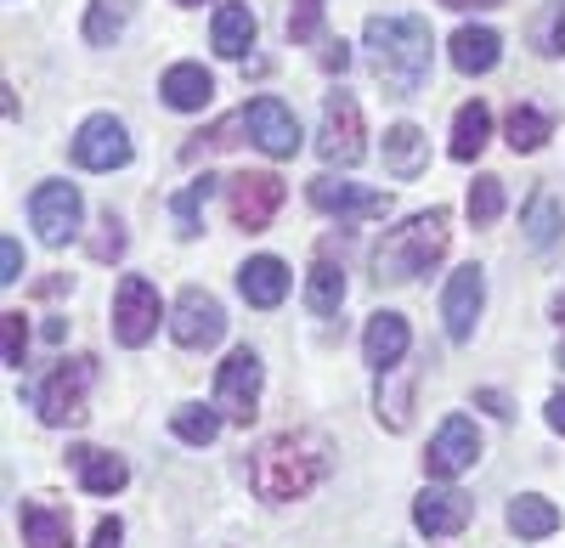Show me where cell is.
Here are the masks:
<instances>
[{
  "instance_id": "d6a6232c",
  "label": "cell",
  "mask_w": 565,
  "mask_h": 548,
  "mask_svg": "<svg viewBox=\"0 0 565 548\" xmlns=\"http://www.w3.org/2000/svg\"><path fill=\"white\" fill-rule=\"evenodd\" d=\"M210 193H215V175L204 170V175L193 181V187L170 198V215H175V233H181V238H199V209H204V198H210Z\"/></svg>"
},
{
  "instance_id": "74e56055",
  "label": "cell",
  "mask_w": 565,
  "mask_h": 548,
  "mask_svg": "<svg viewBox=\"0 0 565 548\" xmlns=\"http://www.w3.org/2000/svg\"><path fill=\"white\" fill-rule=\"evenodd\" d=\"M0 345H7V368H23V345H29L23 311H7V316H0Z\"/></svg>"
},
{
  "instance_id": "5b68a950",
  "label": "cell",
  "mask_w": 565,
  "mask_h": 548,
  "mask_svg": "<svg viewBox=\"0 0 565 548\" xmlns=\"http://www.w3.org/2000/svg\"><path fill=\"white\" fill-rule=\"evenodd\" d=\"M79 215H85V204H79L74 181H40V187L29 193V221H34L40 244H52V249L79 238Z\"/></svg>"
},
{
  "instance_id": "9c48e42d",
  "label": "cell",
  "mask_w": 565,
  "mask_h": 548,
  "mask_svg": "<svg viewBox=\"0 0 565 548\" xmlns=\"http://www.w3.org/2000/svg\"><path fill=\"white\" fill-rule=\"evenodd\" d=\"M226 209H232V226H244V233H266L271 215L282 209V181H277L271 170H244V175H232Z\"/></svg>"
},
{
  "instance_id": "f6af8a7d",
  "label": "cell",
  "mask_w": 565,
  "mask_h": 548,
  "mask_svg": "<svg viewBox=\"0 0 565 548\" xmlns=\"http://www.w3.org/2000/svg\"><path fill=\"white\" fill-rule=\"evenodd\" d=\"M548 425L565 436V390H554V401H548Z\"/></svg>"
},
{
  "instance_id": "f35d334b",
  "label": "cell",
  "mask_w": 565,
  "mask_h": 548,
  "mask_svg": "<svg viewBox=\"0 0 565 548\" xmlns=\"http://www.w3.org/2000/svg\"><path fill=\"white\" fill-rule=\"evenodd\" d=\"M97 226H103V233L90 238V255H97V260H119V255H125V233H119V215L108 209V215H103Z\"/></svg>"
},
{
  "instance_id": "ffe728a7",
  "label": "cell",
  "mask_w": 565,
  "mask_h": 548,
  "mask_svg": "<svg viewBox=\"0 0 565 548\" xmlns=\"http://www.w3.org/2000/svg\"><path fill=\"white\" fill-rule=\"evenodd\" d=\"M407 345H413V334H407V316H396V311H380L367 323V334H362V356L373 362V368H396V362L407 356Z\"/></svg>"
},
{
  "instance_id": "b9f144b4",
  "label": "cell",
  "mask_w": 565,
  "mask_h": 548,
  "mask_svg": "<svg viewBox=\"0 0 565 548\" xmlns=\"http://www.w3.org/2000/svg\"><path fill=\"white\" fill-rule=\"evenodd\" d=\"M119 542H125V526L119 520H103L97 537H90V548H119Z\"/></svg>"
},
{
  "instance_id": "484cf974",
  "label": "cell",
  "mask_w": 565,
  "mask_h": 548,
  "mask_svg": "<svg viewBox=\"0 0 565 548\" xmlns=\"http://www.w3.org/2000/svg\"><path fill=\"white\" fill-rule=\"evenodd\" d=\"M559 226H565V209L554 204V193H532L526 215H521V233L532 249H554L559 244Z\"/></svg>"
},
{
  "instance_id": "f546056e",
  "label": "cell",
  "mask_w": 565,
  "mask_h": 548,
  "mask_svg": "<svg viewBox=\"0 0 565 548\" xmlns=\"http://www.w3.org/2000/svg\"><path fill=\"white\" fill-rule=\"evenodd\" d=\"M509 526L514 531H521V537H554L559 531V509L548 504V497H514V504H509Z\"/></svg>"
},
{
  "instance_id": "e575fe53",
  "label": "cell",
  "mask_w": 565,
  "mask_h": 548,
  "mask_svg": "<svg viewBox=\"0 0 565 548\" xmlns=\"http://www.w3.org/2000/svg\"><path fill=\"white\" fill-rule=\"evenodd\" d=\"M244 125H249L244 114H232V119L210 125V130L199 136V142H186V148H181V159L193 164V159H204V153H221V148H232V142H238V130H244Z\"/></svg>"
},
{
  "instance_id": "d6986e66",
  "label": "cell",
  "mask_w": 565,
  "mask_h": 548,
  "mask_svg": "<svg viewBox=\"0 0 565 548\" xmlns=\"http://www.w3.org/2000/svg\"><path fill=\"white\" fill-rule=\"evenodd\" d=\"M238 289L255 311H271V305H282V294H289V266H282L277 255H255L238 271Z\"/></svg>"
},
{
  "instance_id": "60d3db41",
  "label": "cell",
  "mask_w": 565,
  "mask_h": 548,
  "mask_svg": "<svg viewBox=\"0 0 565 548\" xmlns=\"http://www.w3.org/2000/svg\"><path fill=\"white\" fill-rule=\"evenodd\" d=\"M322 68H328V74H345V68H351V52H345V40H328V52H322Z\"/></svg>"
},
{
  "instance_id": "ab89813d",
  "label": "cell",
  "mask_w": 565,
  "mask_h": 548,
  "mask_svg": "<svg viewBox=\"0 0 565 548\" xmlns=\"http://www.w3.org/2000/svg\"><path fill=\"white\" fill-rule=\"evenodd\" d=\"M23 278V249H18V238H7L0 244V283H18Z\"/></svg>"
},
{
  "instance_id": "5bb4252c",
  "label": "cell",
  "mask_w": 565,
  "mask_h": 548,
  "mask_svg": "<svg viewBox=\"0 0 565 548\" xmlns=\"http://www.w3.org/2000/svg\"><path fill=\"white\" fill-rule=\"evenodd\" d=\"M469 520H476V497H463L452 486H424L418 492V504H413V526L424 537H452L463 531Z\"/></svg>"
},
{
  "instance_id": "1f68e13d",
  "label": "cell",
  "mask_w": 565,
  "mask_h": 548,
  "mask_svg": "<svg viewBox=\"0 0 565 548\" xmlns=\"http://www.w3.org/2000/svg\"><path fill=\"white\" fill-rule=\"evenodd\" d=\"M548 136H554V119L548 114H537V108H514L509 114V148L514 153H537Z\"/></svg>"
},
{
  "instance_id": "8992f818",
  "label": "cell",
  "mask_w": 565,
  "mask_h": 548,
  "mask_svg": "<svg viewBox=\"0 0 565 548\" xmlns=\"http://www.w3.org/2000/svg\"><path fill=\"white\" fill-rule=\"evenodd\" d=\"M362 108H356V97L351 90H328L322 97V130H317V153L328 159V164H356L362 159Z\"/></svg>"
},
{
  "instance_id": "d590c367",
  "label": "cell",
  "mask_w": 565,
  "mask_h": 548,
  "mask_svg": "<svg viewBox=\"0 0 565 548\" xmlns=\"http://www.w3.org/2000/svg\"><path fill=\"white\" fill-rule=\"evenodd\" d=\"M532 34H537V52L543 57H559L565 52V0H548V12L532 23Z\"/></svg>"
},
{
  "instance_id": "30bf717a",
  "label": "cell",
  "mask_w": 565,
  "mask_h": 548,
  "mask_svg": "<svg viewBox=\"0 0 565 548\" xmlns=\"http://www.w3.org/2000/svg\"><path fill=\"white\" fill-rule=\"evenodd\" d=\"M170 334H175L181 351H210V345H221V334H226V311H221V300H215L210 289H186V294L175 300Z\"/></svg>"
},
{
  "instance_id": "4fadbf2b",
  "label": "cell",
  "mask_w": 565,
  "mask_h": 548,
  "mask_svg": "<svg viewBox=\"0 0 565 548\" xmlns=\"http://www.w3.org/2000/svg\"><path fill=\"white\" fill-rule=\"evenodd\" d=\"M244 119H249V136H255L260 153H271V159H295V153H300V119H295L289 103L255 97V103L244 108Z\"/></svg>"
},
{
  "instance_id": "ba28073f",
  "label": "cell",
  "mask_w": 565,
  "mask_h": 548,
  "mask_svg": "<svg viewBox=\"0 0 565 548\" xmlns=\"http://www.w3.org/2000/svg\"><path fill=\"white\" fill-rule=\"evenodd\" d=\"M159 316H164V305L148 278H119V294H114V340L119 345H130V351L148 345L159 334Z\"/></svg>"
},
{
  "instance_id": "6da1fadb",
  "label": "cell",
  "mask_w": 565,
  "mask_h": 548,
  "mask_svg": "<svg viewBox=\"0 0 565 548\" xmlns=\"http://www.w3.org/2000/svg\"><path fill=\"white\" fill-rule=\"evenodd\" d=\"M328 441L317 430H282V436H266L255 447V464H249V481L266 504H295L306 497L322 475H328Z\"/></svg>"
},
{
  "instance_id": "277c9868",
  "label": "cell",
  "mask_w": 565,
  "mask_h": 548,
  "mask_svg": "<svg viewBox=\"0 0 565 548\" xmlns=\"http://www.w3.org/2000/svg\"><path fill=\"white\" fill-rule=\"evenodd\" d=\"M90 379H97V362L90 356H68V362H57L52 368V379L40 385V419L45 425H79L85 419V390H90Z\"/></svg>"
},
{
  "instance_id": "c3c4849f",
  "label": "cell",
  "mask_w": 565,
  "mask_h": 548,
  "mask_svg": "<svg viewBox=\"0 0 565 548\" xmlns=\"http://www.w3.org/2000/svg\"><path fill=\"white\" fill-rule=\"evenodd\" d=\"M559 362H565V340H559Z\"/></svg>"
},
{
  "instance_id": "83f0119b",
  "label": "cell",
  "mask_w": 565,
  "mask_h": 548,
  "mask_svg": "<svg viewBox=\"0 0 565 548\" xmlns=\"http://www.w3.org/2000/svg\"><path fill=\"white\" fill-rule=\"evenodd\" d=\"M340 300H345V271L322 255V260L311 266V278H306V305H311L317 316H334Z\"/></svg>"
},
{
  "instance_id": "836d02e7",
  "label": "cell",
  "mask_w": 565,
  "mask_h": 548,
  "mask_svg": "<svg viewBox=\"0 0 565 548\" xmlns=\"http://www.w3.org/2000/svg\"><path fill=\"white\" fill-rule=\"evenodd\" d=\"M498 215H503V175H476V187H469V221L492 226Z\"/></svg>"
},
{
  "instance_id": "8d00e7d4",
  "label": "cell",
  "mask_w": 565,
  "mask_h": 548,
  "mask_svg": "<svg viewBox=\"0 0 565 548\" xmlns=\"http://www.w3.org/2000/svg\"><path fill=\"white\" fill-rule=\"evenodd\" d=\"M317 29H322V0H295V12H289V40L306 45V40H317Z\"/></svg>"
},
{
  "instance_id": "4316f807",
  "label": "cell",
  "mask_w": 565,
  "mask_h": 548,
  "mask_svg": "<svg viewBox=\"0 0 565 548\" xmlns=\"http://www.w3.org/2000/svg\"><path fill=\"white\" fill-rule=\"evenodd\" d=\"M380 419L391 430H407L413 425V368H385V385H380Z\"/></svg>"
},
{
  "instance_id": "ac0fdd59",
  "label": "cell",
  "mask_w": 565,
  "mask_h": 548,
  "mask_svg": "<svg viewBox=\"0 0 565 548\" xmlns=\"http://www.w3.org/2000/svg\"><path fill=\"white\" fill-rule=\"evenodd\" d=\"M159 97H164L175 114H199V108L215 97V79H210L204 63H175V68H164V79H159Z\"/></svg>"
},
{
  "instance_id": "ee69618b",
  "label": "cell",
  "mask_w": 565,
  "mask_h": 548,
  "mask_svg": "<svg viewBox=\"0 0 565 548\" xmlns=\"http://www.w3.org/2000/svg\"><path fill=\"white\" fill-rule=\"evenodd\" d=\"M441 7H452V12H492V7H503V0H441Z\"/></svg>"
},
{
  "instance_id": "44dd1931",
  "label": "cell",
  "mask_w": 565,
  "mask_h": 548,
  "mask_svg": "<svg viewBox=\"0 0 565 548\" xmlns=\"http://www.w3.org/2000/svg\"><path fill=\"white\" fill-rule=\"evenodd\" d=\"M452 68L458 74H492L498 68V57H503V40H498V29H481V23H469V29H458L452 34Z\"/></svg>"
},
{
  "instance_id": "cb8c5ba5",
  "label": "cell",
  "mask_w": 565,
  "mask_h": 548,
  "mask_svg": "<svg viewBox=\"0 0 565 548\" xmlns=\"http://www.w3.org/2000/svg\"><path fill=\"white\" fill-rule=\"evenodd\" d=\"M18 526H23V542L29 548H74V537H68V515L63 509H52V504H29L18 509Z\"/></svg>"
},
{
  "instance_id": "8fae6325",
  "label": "cell",
  "mask_w": 565,
  "mask_h": 548,
  "mask_svg": "<svg viewBox=\"0 0 565 548\" xmlns=\"http://www.w3.org/2000/svg\"><path fill=\"white\" fill-rule=\"evenodd\" d=\"M476 459H481V430H476V419L452 413V419L436 430L430 452H424V470H430L436 481H452V475H463V470H476Z\"/></svg>"
},
{
  "instance_id": "7a4b0ae2",
  "label": "cell",
  "mask_w": 565,
  "mask_h": 548,
  "mask_svg": "<svg viewBox=\"0 0 565 548\" xmlns=\"http://www.w3.org/2000/svg\"><path fill=\"white\" fill-rule=\"evenodd\" d=\"M367 52H373V74H380L385 97L407 103L424 90V79H430V23L424 18H367Z\"/></svg>"
},
{
  "instance_id": "7bdbcfd3",
  "label": "cell",
  "mask_w": 565,
  "mask_h": 548,
  "mask_svg": "<svg viewBox=\"0 0 565 548\" xmlns=\"http://www.w3.org/2000/svg\"><path fill=\"white\" fill-rule=\"evenodd\" d=\"M476 401L487 407V413H498V419H509V413H514V407H509V396H498V390H481Z\"/></svg>"
},
{
  "instance_id": "52a82bcc",
  "label": "cell",
  "mask_w": 565,
  "mask_h": 548,
  "mask_svg": "<svg viewBox=\"0 0 565 548\" xmlns=\"http://www.w3.org/2000/svg\"><path fill=\"white\" fill-rule=\"evenodd\" d=\"M215 407H221L232 425H249L260 413V356L249 345H238V351L221 362V374H215Z\"/></svg>"
},
{
  "instance_id": "bcb514c9",
  "label": "cell",
  "mask_w": 565,
  "mask_h": 548,
  "mask_svg": "<svg viewBox=\"0 0 565 548\" xmlns=\"http://www.w3.org/2000/svg\"><path fill=\"white\" fill-rule=\"evenodd\" d=\"M554 316H565V294H559V300H554Z\"/></svg>"
},
{
  "instance_id": "4dcf8cb0",
  "label": "cell",
  "mask_w": 565,
  "mask_h": 548,
  "mask_svg": "<svg viewBox=\"0 0 565 548\" xmlns=\"http://www.w3.org/2000/svg\"><path fill=\"white\" fill-rule=\"evenodd\" d=\"M221 419H226V413H215V407H175L170 430H175L186 447H210V441L221 436Z\"/></svg>"
},
{
  "instance_id": "3957f363",
  "label": "cell",
  "mask_w": 565,
  "mask_h": 548,
  "mask_svg": "<svg viewBox=\"0 0 565 548\" xmlns=\"http://www.w3.org/2000/svg\"><path fill=\"white\" fill-rule=\"evenodd\" d=\"M441 255H447V209L407 215L402 226H391V233L380 238V249H373V278L407 283V278H418V271H430Z\"/></svg>"
},
{
  "instance_id": "9a60e30c",
  "label": "cell",
  "mask_w": 565,
  "mask_h": 548,
  "mask_svg": "<svg viewBox=\"0 0 565 548\" xmlns=\"http://www.w3.org/2000/svg\"><path fill=\"white\" fill-rule=\"evenodd\" d=\"M481 300H487V278H481V266H458L452 271V283L441 294V316H447V334L463 345L469 334H476V316H481Z\"/></svg>"
},
{
  "instance_id": "d4e9b609",
  "label": "cell",
  "mask_w": 565,
  "mask_h": 548,
  "mask_svg": "<svg viewBox=\"0 0 565 548\" xmlns=\"http://www.w3.org/2000/svg\"><path fill=\"white\" fill-rule=\"evenodd\" d=\"M487 136H492V114H487V103H463L458 119H452V159H458V164L481 159Z\"/></svg>"
},
{
  "instance_id": "f1b7e54d",
  "label": "cell",
  "mask_w": 565,
  "mask_h": 548,
  "mask_svg": "<svg viewBox=\"0 0 565 548\" xmlns=\"http://www.w3.org/2000/svg\"><path fill=\"white\" fill-rule=\"evenodd\" d=\"M130 12H136V0H90L85 40H90V45H114V40L130 29Z\"/></svg>"
},
{
  "instance_id": "7402d4cb",
  "label": "cell",
  "mask_w": 565,
  "mask_h": 548,
  "mask_svg": "<svg viewBox=\"0 0 565 548\" xmlns=\"http://www.w3.org/2000/svg\"><path fill=\"white\" fill-rule=\"evenodd\" d=\"M424 164H430V136H424L418 125H391L385 130V170L396 175V181H413Z\"/></svg>"
},
{
  "instance_id": "7c38bea8",
  "label": "cell",
  "mask_w": 565,
  "mask_h": 548,
  "mask_svg": "<svg viewBox=\"0 0 565 548\" xmlns=\"http://www.w3.org/2000/svg\"><path fill=\"white\" fill-rule=\"evenodd\" d=\"M74 164L79 170H125L130 164V136L114 114H90L74 136Z\"/></svg>"
},
{
  "instance_id": "e0dca14e",
  "label": "cell",
  "mask_w": 565,
  "mask_h": 548,
  "mask_svg": "<svg viewBox=\"0 0 565 548\" xmlns=\"http://www.w3.org/2000/svg\"><path fill=\"white\" fill-rule=\"evenodd\" d=\"M68 464H74L79 486L97 492V497H114V492L130 481L125 459H119V452H103V447H68Z\"/></svg>"
},
{
  "instance_id": "7dc6e473",
  "label": "cell",
  "mask_w": 565,
  "mask_h": 548,
  "mask_svg": "<svg viewBox=\"0 0 565 548\" xmlns=\"http://www.w3.org/2000/svg\"><path fill=\"white\" fill-rule=\"evenodd\" d=\"M175 7H204V0H175Z\"/></svg>"
},
{
  "instance_id": "2e32d148",
  "label": "cell",
  "mask_w": 565,
  "mask_h": 548,
  "mask_svg": "<svg viewBox=\"0 0 565 548\" xmlns=\"http://www.w3.org/2000/svg\"><path fill=\"white\" fill-rule=\"evenodd\" d=\"M311 204L322 215H340V221H367V215H385L391 198L385 193H367L356 181H334V175H317L311 181Z\"/></svg>"
},
{
  "instance_id": "603a6c76",
  "label": "cell",
  "mask_w": 565,
  "mask_h": 548,
  "mask_svg": "<svg viewBox=\"0 0 565 548\" xmlns=\"http://www.w3.org/2000/svg\"><path fill=\"white\" fill-rule=\"evenodd\" d=\"M255 12L244 7V0H226V7H215V23H210V45L221 57H244L255 45Z\"/></svg>"
}]
</instances>
